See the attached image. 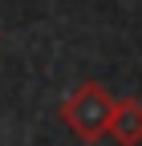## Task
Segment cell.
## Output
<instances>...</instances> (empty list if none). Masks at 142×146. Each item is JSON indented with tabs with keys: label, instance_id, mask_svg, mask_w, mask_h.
Segmentation results:
<instances>
[{
	"label": "cell",
	"instance_id": "cell-1",
	"mask_svg": "<svg viewBox=\"0 0 142 146\" xmlns=\"http://www.w3.org/2000/svg\"><path fill=\"white\" fill-rule=\"evenodd\" d=\"M114 106L118 98L106 89L102 81H81L73 94H69L61 102V122H65V130L73 134L77 142L85 146H94L102 138H110V118H114Z\"/></svg>",
	"mask_w": 142,
	"mask_h": 146
},
{
	"label": "cell",
	"instance_id": "cell-2",
	"mask_svg": "<svg viewBox=\"0 0 142 146\" xmlns=\"http://www.w3.org/2000/svg\"><path fill=\"white\" fill-rule=\"evenodd\" d=\"M110 142L142 146V102L138 98H118L114 118H110Z\"/></svg>",
	"mask_w": 142,
	"mask_h": 146
}]
</instances>
